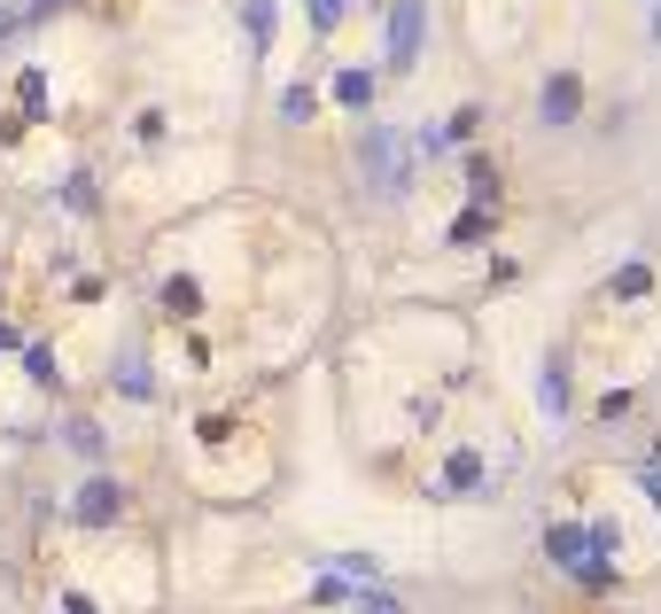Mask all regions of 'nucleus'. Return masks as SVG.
Instances as JSON below:
<instances>
[{
	"instance_id": "obj_1",
	"label": "nucleus",
	"mask_w": 661,
	"mask_h": 614,
	"mask_svg": "<svg viewBox=\"0 0 661 614\" xmlns=\"http://www.w3.org/2000/svg\"><path fill=\"white\" fill-rule=\"evenodd\" d=\"M412 47H421V0H397V16H389V62H412Z\"/></svg>"
},
{
	"instance_id": "obj_2",
	"label": "nucleus",
	"mask_w": 661,
	"mask_h": 614,
	"mask_svg": "<svg viewBox=\"0 0 661 614\" xmlns=\"http://www.w3.org/2000/svg\"><path fill=\"white\" fill-rule=\"evenodd\" d=\"M78 513H87V521H117L125 513V490L117 482H87V490H78Z\"/></svg>"
},
{
	"instance_id": "obj_3",
	"label": "nucleus",
	"mask_w": 661,
	"mask_h": 614,
	"mask_svg": "<svg viewBox=\"0 0 661 614\" xmlns=\"http://www.w3.org/2000/svg\"><path fill=\"white\" fill-rule=\"evenodd\" d=\"M568 110H575V78H560L552 94H545V117H568Z\"/></svg>"
},
{
	"instance_id": "obj_4",
	"label": "nucleus",
	"mask_w": 661,
	"mask_h": 614,
	"mask_svg": "<svg viewBox=\"0 0 661 614\" xmlns=\"http://www.w3.org/2000/svg\"><path fill=\"white\" fill-rule=\"evenodd\" d=\"M311 16H319V24H335V16H343V0H311Z\"/></svg>"
}]
</instances>
